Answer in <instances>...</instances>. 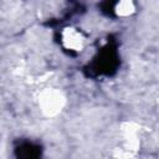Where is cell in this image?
<instances>
[{
  "instance_id": "obj_2",
  "label": "cell",
  "mask_w": 159,
  "mask_h": 159,
  "mask_svg": "<svg viewBox=\"0 0 159 159\" xmlns=\"http://www.w3.org/2000/svg\"><path fill=\"white\" fill-rule=\"evenodd\" d=\"M40 155H41V149L39 145L34 143L26 142L16 148L17 159H39Z\"/></svg>"
},
{
  "instance_id": "obj_1",
  "label": "cell",
  "mask_w": 159,
  "mask_h": 159,
  "mask_svg": "<svg viewBox=\"0 0 159 159\" xmlns=\"http://www.w3.org/2000/svg\"><path fill=\"white\" fill-rule=\"evenodd\" d=\"M116 65H117V53L114 52V50H112L111 46H106L99 52L96 61L93 62L94 70H98L99 73H109L112 70H114Z\"/></svg>"
}]
</instances>
